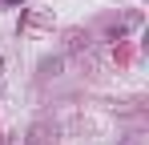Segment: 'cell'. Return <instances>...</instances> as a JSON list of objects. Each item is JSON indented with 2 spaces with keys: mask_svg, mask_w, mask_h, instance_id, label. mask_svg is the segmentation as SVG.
Instances as JSON below:
<instances>
[{
  "mask_svg": "<svg viewBox=\"0 0 149 145\" xmlns=\"http://www.w3.org/2000/svg\"><path fill=\"white\" fill-rule=\"evenodd\" d=\"M4 4H20V0H4Z\"/></svg>",
  "mask_w": 149,
  "mask_h": 145,
  "instance_id": "6da1fadb",
  "label": "cell"
}]
</instances>
